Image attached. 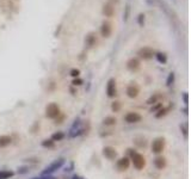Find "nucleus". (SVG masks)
Returning a JSON list of instances; mask_svg holds the SVG:
<instances>
[{"label": "nucleus", "mask_w": 191, "mask_h": 179, "mask_svg": "<svg viewBox=\"0 0 191 179\" xmlns=\"http://www.w3.org/2000/svg\"><path fill=\"white\" fill-rule=\"evenodd\" d=\"M165 146H166V141H165V137L162 136H159L157 139H154L151 145V148H152V152L154 154H161L165 149Z\"/></svg>", "instance_id": "3"}, {"label": "nucleus", "mask_w": 191, "mask_h": 179, "mask_svg": "<svg viewBox=\"0 0 191 179\" xmlns=\"http://www.w3.org/2000/svg\"><path fill=\"white\" fill-rule=\"evenodd\" d=\"M183 101H184L185 104H188V103H189V94L186 93V92L183 94Z\"/></svg>", "instance_id": "32"}, {"label": "nucleus", "mask_w": 191, "mask_h": 179, "mask_svg": "<svg viewBox=\"0 0 191 179\" xmlns=\"http://www.w3.org/2000/svg\"><path fill=\"white\" fill-rule=\"evenodd\" d=\"M168 110H170V108H160V109L155 112V118H161V117L166 116Z\"/></svg>", "instance_id": "21"}, {"label": "nucleus", "mask_w": 191, "mask_h": 179, "mask_svg": "<svg viewBox=\"0 0 191 179\" xmlns=\"http://www.w3.org/2000/svg\"><path fill=\"white\" fill-rule=\"evenodd\" d=\"M61 111H60V106L56 103H50L46 106V117L50 118V119H55L60 116Z\"/></svg>", "instance_id": "4"}, {"label": "nucleus", "mask_w": 191, "mask_h": 179, "mask_svg": "<svg viewBox=\"0 0 191 179\" xmlns=\"http://www.w3.org/2000/svg\"><path fill=\"white\" fill-rule=\"evenodd\" d=\"M127 68L131 72H134V70H138L140 68V60H139L138 57H131L130 60H128V62H127Z\"/></svg>", "instance_id": "12"}, {"label": "nucleus", "mask_w": 191, "mask_h": 179, "mask_svg": "<svg viewBox=\"0 0 191 179\" xmlns=\"http://www.w3.org/2000/svg\"><path fill=\"white\" fill-rule=\"evenodd\" d=\"M73 179H83V178H80L79 176H74V177H73Z\"/></svg>", "instance_id": "35"}, {"label": "nucleus", "mask_w": 191, "mask_h": 179, "mask_svg": "<svg viewBox=\"0 0 191 179\" xmlns=\"http://www.w3.org/2000/svg\"><path fill=\"white\" fill-rule=\"evenodd\" d=\"M79 74H80V70L79 69H75V68H74V69L70 70V75H72L73 78H78V77H79Z\"/></svg>", "instance_id": "29"}, {"label": "nucleus", "mask_w": 191, "mask_h": 179, "mask_svg": "<svg viewBox=\"0 0 191 179\" xmlns=\"http://www.w3.org/2000/svg\"><path fill=\"white\" fill-rule=\"evenodd\" d=\"M114 12H115V10L111 4H105V5L103 6V13H104L107 17H112L114 16Z\"/></svg>", "instance_id": "15"}, {"label": "nucleus", "mask_w": 191, "mask_h": 179, "mask_svg": "<svg viewBox=\"0 0 191 179\" xmlns=\"http://www.w3.org/2000/svg\"><path fill=\"white\" fill-rule=\"evenodd\" d=\"M94 41H96L94 34H90V35L86 37V43H87V46H89V47H92V46H93Z\"/></svg>", "instance_id": "23"}, {"label": "nucleus", "mask_w": 191, "mask_h": 179, "mask_svg": "<svg viewBox=\"0 0 191 179\" xmlns=\"http://www.w3.org/2000/svg\"><path fill=\"white\" fill-rule=\"evenodd\" d=\"M129 159L130 163H133L136 170H139V171L143 170V167L146 166V159L141 153H139L134 149H129Z\"/></svg>", "instance_id": "1"}, {"label": "nucleus", "mask_w": 191, "mask_h": 179, "mask_svg": "<svg viewBox=\"0 0 191 179\" xmlns=\"http://www.w3.org/2000/svg\"><path fill=\"white\" fill-rule=\"evenodd\" d=\"M154 166H155V168H158V170H164L166 166H167V160H166V158L162 155H158L155 159H154Z\"/></svg>", "instance_id": "11"}, {"label": "nucleus", "mask_w": 191, "mask_h": 179, "mask_svg": "<svg viewBox=\"0 0 191 179\" xmlns=\"http://www.w3.org/2000/svg\"><path fill=\"white\" fill-rule=\"evenodd\" d=\"M154 56L158 60V62L161 63V65H165V63L167 62V56L164 53H157V54H154Z\"/></svg>", "instance_id": "19"}, {"label": "nucleus", "mask_w": 191, "mask_h": 179, "mask_svg": "<svg viewBox=\"0 0 191 179\" xmlns=\"http://www.w3.org/2000/svg\"><path fill=\"white\" fill-rule=\"evenodd\" d=\"M160 98H161L160 94H158V93L153 94V96H151V97L147 99V104H149V105H154V104H157V103L159 101Z\"/></svg>", "instance_id": "20"}, {"label": "nucleus", "mask_w": 191, "mask_h": 179, "mask_svg": "<svg viewBox=\"0 0 191 179\" xmlns=\"http://www.w3.org/2000/svg\"><path fill=\"white\" fill-rule=\"evenodd\" d=\"M103 155L107 158V160H115L117 158V150L116 148L111 147V146H105L103 147V150H102Z\"/></svg>", "instance_id": "9"}, {"label": "nucleus", "mask_w": 191, "mask_h": 179, "mask_svg": "<svg viewBox=\"0 0 191 179\" xmlns=\"http://www.w3.org/2000/svg\"><path fill=\"white\" fill-rule=\"evenodd\" d=\"M130 159L128 156H123V158H120L118 160H117V163H116V167H117V170L118 171H127L128 168H129L130 166Z\"/></svg>", "instance_id": "7"}, {"label": "nucleus", "mask_w": 191, "mask_h": 179, "mask_svg": "<svg viewBox=\"0 0 191 179\" xmlns=\"http://www.w3.org/2000/svg\"><path fill=\"white\" fill-rule=\"evenodd\" d=\"M32 179H55V178L50 177V176H42V177H39V178H32Z\"/></svg>", "instance_id": "34"}, {"label": "nucleus", "mask_w": 191, "mask_h": 179, "mask_svg": "<svg viewBox=\"0 0 191 179\" xmlns=\"http://www.w3.org/2000/svg\"><path fill=\"white\" fill-rule=\"evenodd\" d=\"M28 168L29 167H20V168H18V173H26V172L29 171Z\"/></svg>", "instance_id": "33"}, {"label": "nucleus", "mask_w": 191, "mask_h": 179, "mask_svg": "<svg viewBox=\"0 0 191 179\" xmlns=\"http://www.w3.org/2000/svg\"><path fill=\"white\" fill-rule=\"evenodd\" d=\"M65 163H66L65 158H59V159H56V160H54L53 163H49L48 166L44 167V170L42 171V176H50V174H53L54 172L60 170L62 166L65 165Z\"/></svg>", "instance_id": "2"}, {"label": "nucleus", "mask_w": 191, "mask_h": 179, "mask_svg": "<svg viewBox=\"0 0 191 179\" xmlns=\"http://www.w3.org/2000/svg\"><path fill=\"white\" fill-rule=\"evenodd\" d=\"M125 93L127 96L131 98V99H134V98H136L140 93V87H139L135 83H130V85H128L127 87V90H125Z\"/></svg>", "instance_id": "8"}, {"label": "nucleus", "mask_w": 191, "mask_h": 179, "mask_svg": "<svg viewBox=\"0 0 191 179\" xmlns=\"http://www.w3.org/2000/svg\"><path fill=\"white\" fill-rule=\"evenodd\" d=\"M111 1H116V2H117V1H118V0H111Z\"/></svg>", "instance_id": "36"}, {"label": "nucleus", "mask_w": 191, "mask_h": 179, "mask_svg": "<svg viewBox=\"0 0 191 179\" xmlns=\"http://www.w3.org/2000/svg\"><path fill=\"white\" fill-rule=\"evenodd\" d=\"M12 142V137L8 135H0V148L7 147Z\"/></svg>", "instance_id": "14"}, {"label": "nucleus", "mask_w": 191, "mask_h": 179, "mask_svg": "<svg viewBox=\"0 0 191 179\" xmlns=\"http://www.w3.org/2000/svg\"><path fill=\"white\" fill-rule=\"evenodd\" d=\"M124 121L129 124H134V123H139L142 121V116L139 114V112H135V111H130L128 112L125 116H124Z\"/></svg>", "instance_id": "5"}, {"label": "nucleus", "mask_w": 191, "mask_h": 179, "mask_svg": "<svg viewBox=\"0 0 191 179\" xmlns=\"http://www.w3.org/2000/svg\"><path fill=\"white\" fill-rule=\"evenodd\" d=\"M180 129L183 130V132H184V136H185V137H188V127H186V124L180 125Z\"/></svg>", "instance_id": "30"}, {"label": "nucleus", "mask_w": 191, "mask_h": 179, "mask_svg": "<svg viewBox=\"0 0 191 179\" xmlns=\"http://www.w3.org/2000/svg\"><path fill=\"white\" fill-rule=\"evenodd\" d=\"M161 108V104H158V105H154L152 109H151V112H157L158 110Z\"/></svg>", "instance_id": "31"}, {"label": "nucleus", "mask_w": 191, "mask_h": 179, "mask_svg": "<svg viewBox=\"0 0 191 179\" xmlns=\"http://www.w3.org/2000/svg\"><path fill=\"white\" fill-rule=\"evenodd\" d=\"M116 123H117V119H116V117H114V116H107L104 119H103V124L107 125V127L116 125Z\"/></svg>", "instance_id": "16"}, {"label": "nucleus", "mask_w": 191, "mask_h": 179, "mask_svg": "<svg viewBox=\"0 0 191 179\" xmlns=\"http://www.w3.org/2000/svg\"><path fill=\"white\" fill-rule=\"evenodd\" d=\"M129 12H130V6H129V4H128V5L125 6V12H124V15H123V20H124V22H127V20H128Z\"/></svg>", "instance_id": "27"}, {"label": "nucleus", "mask_w": 191, "mask_h": 179, "mask_svg": "<svg viewBox=\"0 0 191 179\" xmlns=\"http://www.w3.org/2000/svg\"><path fill=\"white\" fill-rule=\"evenodd\" d=\"M117 94V86H116V80L114 78L109 79L107 84V96L109 98H114Z\"/></svg>", "instance_id": "6"}, {"label": "nucleus", "mask_w": 191, "mask_h": 179, "mask_svg": "<svg viewBox=\"0 0 191 179\" xmlns=\"http://www.w3.org/2000/svg\"><path fill=\"white\" fill-rule=\"evenodd\" d=\"M111 110L114 111V112H118L120 110H121V103L117 101H115L112 104H111Z\"/></svg>", "instance_id": "24"}, {"label": "nucleus", "mask_w": 191, "mask_h": 179, "mask_svg": "<svg viewBox=\"0 0 191 179\" xmlns=\"http://www.w3.org/2000/svg\"><path fill=\"white\" fill-rule=\"evenodd\" d=\"M83 83H84V81H83V80H81V79H76V78H74V80H73V81H72V84H73V86H80V85H83Z\"/></svg>", "instance_id": "28"}, {"label": "nucleus", "mask_w": 191, "mask_h": 179, "mask_svg": "<svg viewBox=\"0 0 191 179\" xmlns=\"http://www.w3.org/2000/svg\"><path fill=\"white\" fill-rule=\"evenodd\" d=\"M65 132H54L53 135H52V140L54 141V142H57V141H62L63 139H65Z\"/></svg>", "instance_id": "18"}, {"label": "nucleus", "mask_w": 191, "mask_h": 179, "mask_svg": "<svg viewBox=\"0 0 191 179\" xmlns=\"http://www.w3.org/2000/svg\"><path fill=\"white\" fill-rule=\"evenodd\" d=\"M100 34L103 37H110L111 35V25L110 23H103L102 24V28H100Z\"/></svg>", "instance_id": "13"}, {"label": "nucleus", "mask_w": 191, "mask_h": 179, "mask_svg": "<svg viewBox=\"0 0 191 179\" xmlns=\"http://www.w3.org/2000/svg\"><path fill=\"white\" fill-rule=\"evenodd\" d=\"M41 146H42V147H44V148H53L54 146H55V142H54L52 139H47V140L42 141Z\"/></svg>", "instance_id": "22"}, {"label": "nucleus", "mask_w": 191, "mask_h": 179, "mask_svg": "<svg viewBox=\"0 0 191 179\" xmlns=\"http://www.w3.org/2000/svg\"><path fill=\"white\" fill-rule=\"evenodd\" d=\"M138 23L140 26H143V25H145V15H143V13H140V15H139Z\"/></svg>", "instance_id": "26"}, {"label": "nucleus", "mask_w": 191, "mask_h": 179, "mask_svg": "<svg viewBox=\"0 0 191 179\" xmlns=\"http://www.w3.org/2000/svg\"><path fill=\"white\" fill-rule=\"evenodd\" d=\"M173 83H175V73H173V72H171V73L168 74L167 80H166V85L171 86Z\"/></svg>", "instance_id": "25"}, {"label": "nucleus", "mask_w": 191, "mask_h": 179, "mask_svg": "<svg viewBox=\"0 0 191 179\" xmlns=\"http://www.w3.org/2000/svg\"><path fill=\"white\" fill-rule=\"evenodd\" d=\"M154 54H155L154 50L149 47L141 48V49L138 51L139 57H141V59H143V60H149V59H152L153 56H154Z\"/></svg>", "instance_id": "10"}, {"label": "nucleus", "mask_w": 191, "mask_h": 179, "mask_svg": "<svg viewBox=\"0 0 191 179\" xmlns=\"http://www.w3.org/2000/svg\"><path fill=\"white\" fill-rule=\"evenodd\" d=\"M15 176V172L11 170H1L0 171V179H10Z\"/></svg>", "instance_id": "17"}]
</instances>
